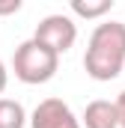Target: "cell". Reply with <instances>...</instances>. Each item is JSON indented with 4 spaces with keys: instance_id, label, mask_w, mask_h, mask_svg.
<instances>
[{
    "instance_id": "cell-1",
    "label": "cell",
    "mask_w": 125,
    "mask_h": 128,
    "mask_svg": "<svg viewBox=\"0 0 125 128\" xmlns=\"http://www.w3.org/2000/svg\"><path fill=\"white\" fill-rule=\"evenodd\" d=\"M84 68L92 80H113L125 68V24L101 21L92 30L84 54Z\"/></svg>"
},
{
    "instance_id": "cell-2",
    "label": "cell",
    "mask_w": 125,
    "mask_h": 128,
    "mask_svg": "<svg viewBox=\"0 0 125 128\" xmlns=\"http://www.w3.org/2000/svg\"><path fill=\"white\" fill-rule=\"evenodd\" d=\"M60 68V57L45 48L42 42L27 39L15 48V57H12V72L21 84L27 86H39V84H48Z\"/></svg>"
},
{
    "instance_id": "cell-3",
    "label": "cell",
    "mask_w": 125,
    "mask_h": 128,
    "mask_svg": "<svg viewBox=\"0 0 125 128\" xmlns=\"http://www.w3.org/2000/svg\"><path fill=\"white\" fill-rule=\"evenodd\" d=\"M36 42H42L45 48H51L57 57H62L66 51H72V45L78 42V24L62 15V12H54V15H45L39 24H36V33H33Z\"/></svg>"
},
{
    "instance_id": "cell-4",
    "label": "cell",
    "mask_w": 125,
    "mask_h": 128,
    "mask_svg": "<svg viewBox=\"0 0 125 128\" xmlns=\"http://www.w3.org/2000/svg\"><path fill=\"white\" fill-rule=\"evenodd\" d=\"M30 128H80V119L62 98H42L27 116Z\"/></svg>"
},
{
    "instance_id": "cell-5",
    "label": "cell",
    "mask_w": 125,
    "mask_h": 128,
    "mask_svg": "<svg viewBox=\"0 0 125 128\" xmlns=\"http://www.w3.org/2000/svg\"><path fill=\"white\" fill-rule=\"evenodd\" d=\"M84 128H119V116H116V104L107 98H95L84 107L80 116Z\"/></svg>"
},
{
    "instance_id": "cell-6",
    "label": "cell",
    "mask_w": 125,
    "mask_h": 128,
    "mask_svg": "<svg viewBox=\"0 0 125 128\" xmlns=\"http://www.w3.org/2000/svg\"><path fill=\"white\" fill-rule=\"evenodd\" d=\"M27 125V110L15 98H0V128H24Z\"/></svg>"
},
{
    "instance_id": "cell-7",
    "label": "cell",
    "mask_w": 125,
    "mask_h": 128,
    "mask_svg": "<svg viewBox=\"0 0 125 128\" xmlns=\"http://www.w3.org/2000/svg\"><path fill=\"white\" fill-rule=\"evenodd\" d=\"M113 9V0H72V12L78 18H101Z\"/></svg>"
},
{
    "instance_id": "cell-8",
    "label": "cell",
    "mask_w": 125,
    "mask_h": 128,
    "mask_svg": "<svg viewBox=\"0 0 125 128\" xmlns=\"http://www.w3.org/2000/svg\"><path fill=\"white\" fill-rule=\"evenodd\" d=\"M21 9V0H0V15H15Z\"/></svg>"
},
{
    "instance_id": "cell-9",
    "label": "cell",
    "mask_w": 125,
    "mask_h": 128,
    "mask_svg": "<svg viewBox=\"0 0 125 128\" xmlns=\"http://www.w3.org/2000/svg\"><path fill=\"white\" fill-rule=\"evenodd\" d=\"M113 104H116V116H119V128H125V90L119 92V96H116V101H113Z\"/></svg>"
},
{
    "instance_id": "cell-10",
    "label": "cell",
    "mask_w": 125,
    "mask_h": 128,
    "mask_svg": "<svg viewBox=\"0 0 125 128\" xmlns=\"http://www.w3.org/2000/svg\"><path fill=\"white\" fill-rule=\"evenodd\" d=\"M6 84H9V72H6V63L0 60V92L6 90Z\"/></svg>"
}]
</instances>
